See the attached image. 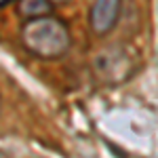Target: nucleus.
<instances>
[{
    "label": "nucleus",
    "mask_w": 158,
    "mask_h": 158,
    "mask_svg": "<svg viewBox=\"0 0 158 158\" xmlns=\"http://www.w3.org/2000/svg\"><path fill=\"white\" fill-rule=\"evenodd\" d=\"M120 6L122 0H93L91 11H89V21H91L93 32L99 36L112 32L114 25L118 23Z\"/></svg>",
    "instance_id": "obj_3"
},
{
    "label": "nucleus",
    "mask_w": 158,
    "mask_h": 158,
    "mask_svg": "<svg viewBox=\"0 0 158 158\" xmlns=\"http://www.w3.org/2000/svg\"><path fill=\"white\" fill-rule=\"evenodd\" d=\"M51 2H65V0H51Z\"/></svg>",
    "instance_id": "obj_5"
},
{
    "label": "nucleus",
    "mask_w": 158,
    "mask_h": 158,
    "mask_svg": "<svg viewBox=\"0 0 158 158\" xmlns=\"http://www.w3.org/2000/svg\"><path fill=\"white\" fill-rule=\"evenodd\" d=\"M21 42L32 55L40 59H59L72 47L68 25L57 17H36L21 27Z\"/></svg>",
    "instance_id": "obj_1"
},
{
    "label": "nucleus",
    "mask_w": 158,
    "mask_h": 158,
    "mask_svg": "<svg viewBox=\"0 0 158 158\" xmlns=\"http://www.w3.org/2000/svg\"><path fill=\"white\" fill-rule=\"evenodd\" d=\"M17 11L27 21L36 17H44L51 13V0H17Z\"/></svg>",
    "instance_id": "obj_4"
},
{
    "label": "nucleus",
    "mask_w": 158,
    "mask_h": 158,
    "mask_svg": "<svg viewBox=\"0 0 158 158\" xmlns=\"http://www.w3.org/2000/svg\"><path fill=\"white\" fill-rule=\"evenodd\" d=\"M93 72L97 76V80L108 82V85H118L124 78H129L133 72V63L131 57L118 47H110L103 49L99 55L93 59Z\"/></svg>",
    "instance_id": "obj_2"
}]
</instances>
